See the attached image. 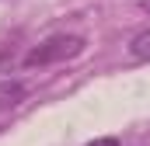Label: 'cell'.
<instances>
[{
  "label": "cell",
  "instance_id": "obj_3",
  "mask_svg": "<svg viewBox=\"0 0 150 146\" xmlns=\"http://www.w3.org/2000/svg\"><path fill=\"white\" fill-rule=\"evenodd\" d=\"M129 56H133V59H150V32L133 35V42H129Z\"/></svg>",
  "mask_w": 150,
  "mask_h": 146
},
{
  "label": "cell",
  "instance_id": "obj_2",
  "mask_svg": "<svg viewBox=\"0 0 150 146\" xmlns=\"http://www.w3.org/2000/svg\"><path fill=\"white\" fill-rule=\"evenodd\" d=\"M28 98V87L21 84V80H0V111H11V108H18L21 101Z\"/></svg>",
  "mask_w": 150,
  "mask_h": 146
},
{
  "label": "cell",
  "instance_id": "obj_5",
  "mask_svg": "<svg viewBox=\"0 0 150 146\" xmlns=\"http://www.w3.org/2000/svg\"><path fill=\"white\" fill-rule=\"evenodd\" d=\"M143 7H147V11H150V0H143Z\"/></svg>",
  "mask_w": 150,
  "mask_h": 146
},
{
  "label": "cell",
  "instance_id": "obj_1",
  "mask_svg": "<svg viewBox=\"0 0 150 146\" xmlns=\"http://www.w3.org/2000/svg\"><path fill=\"white\" fill-rule=\"evenodd\" d=\"M84 52V38L80 35H52L38 42L35 49L25 52V66H52V63H67Z\"/></svg>",
  "mask_w": 150,
  "mask_h": 146
},
{
  "label": "cell",
  "instance_id": "obj_4",
  "mask_svg": "<svg viewBox=\"0 0 150 146\" xmlns=\"http://www.w3.org/2000/svg\"><path fill=\"white\" fill-rule=\"evenodd\" d=\"M87 146H119V139L115 136H101V139H94V143H87Z\"/></svg>",
  "mask_w": 150,
  "mask_h": 146
}]
</instances>
